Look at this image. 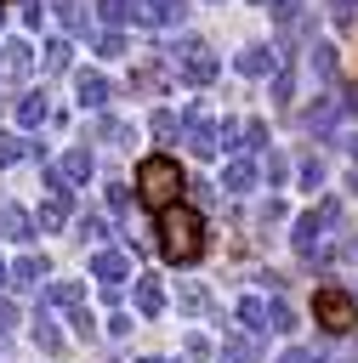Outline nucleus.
<instances>
[{
  "label": "nucleus",
  "mask_w": 358,
  "mask_h": 363,
  "mask_svg": "<svg viewBox=\"0 0 358 363\" xmlns=\"http://www.w3.org/2000/svg\"><path fill=\"white\" fill-rule=\"evenodd\" d=\"M153 233H159V255L176 261V267H188V261L205 255V216L188 210V204L159 210V227H153Z\"/></svg>",
  "instance_id": "1"
},
{
  "label": "nucleus",
  "mask_w": 358,
  "mask_h": 363,
  "mask_svg": "<svg viewBox=\"0 0 358 363\" xmlns=\"http://www.w3.org/2000/svg\"><path fill=\"white\" fill-rule=\"evenodd\" d=\"M182 187H188V176H182V164L170 153H153V159L136 164V199L142 204L170 210V204H182Z\"/></svg>",
  "instance_id": "2"
},
{
  "label": "nucleus",
  "mask_w": 358,
  "mask_h": 363,
  "mask_svg": "<svg viewBox=\"0 0 358 363\" xmlns=\"http://www.w3.org/2000/svg\"><path fill=\"white\" fill-rule=\"evenodd\" d=\"M165 57H170V68H176L188 85H210V79H216V68H222V62H216V51H210L205 40H193V34H188V40H176Z\"/></svg>",
  "instance_id": "3"
},
{
  "label": "nucleus",
  "mask_w": 358,
  "mask_h": 363,
  "mask_svg": "<svg viewBox=\"0 0 358 363\" xmlns=\"http://www.w3.org/2000/svg\"><path fill=\"white\" fill-rule=\"evenodd\" d=\"M313 318H318L330 335H347V329L358 323V301L341 295V289H318V295H313Z\"/></svg>",
  "instance_id": "4"
},
{
  "label": "nucleus",
  "mask_w": 358,
  "mask_h": 363,
  "mask_svg": "<svg viewBox=\"0 0 358 363\" xmlns=\"http://www.w3.org/2000/svg\"><path fill=\"white\" fill-rule=\"evenodd\" d=\"M182 142L199 153V159H210V153H222V125L205 113V108H188V125H182Z\"/></svg>",
  "instance_id": "5"
},
{
  "label": "nucleus",
  "mask_w": 358,
  "mask_h": 363,
  "mask_svg": "<svg viewBox=\"0 0 358 363\" xmlns=\"http://www.w3.org/2000/svg\"><path fill=\"white\" fill-rule=\"evenodd\" d=\"M91 278H102V289H119L131 278V250H97L91 255Z\"/></svg>",
  "instance_id": "6"
},
{
  "label": "nucleus",
  "mask_w": 358,
  "mask_h": 363,
  "mask_svg": "<svg viewBox=\"0 0 358 363\" xmlns=\"http://www.w3.org/2000/svg\"><path fill=\"white\" fill-rule=\"evenodd\" d=\"M136 23H148V28H176L182 17H188V6L182 0H136V11H131Z\"/></svg>",
  "instance_id": "7"
},
{
  "label": "nucleus",
  "mask_w": 358,
  "mask_h": 363,
  "mask_svg": "<svg viewBox=\"0 0 358 363\" xmlns=\"http://www.w3.org/2000/svg\"><path fill=\"white\" fill-rule=\"evenodd\" d=\"M74 96H80V108H108L114 85H108L97 68H85V74H74Z\"/></svg>",
  "instance_id": "8"
},
{
  "label": "nucleus",
  "mask_w": 358,
  "mask_h": 363,
  "mask_svg": "<svg viewBox=\"0 0 358 363\" xmlns=\"http://www.w3.org/2000/svg\"><path fill=\"white\" fill-rule=\"evenodd\" d=\"M341 113H347V108H341V96H318V102L307 108V130H313V136H330Z\"/></svg>",
  "instance_id": "9"
},
{
  "label": "nucleus",
  "mask_w": 358,
  "mask_h": 363,
  "mask_svg": "<svg viewBox=\"0 0 358 363\" xmlns=\"http://www.w3.org/2000/svg\"><path fill=\"white\" fill-rule=\"evenodd\" d=\"M28 68H34L28 45H23V40H6V45H0V79H23Z\"/></svg>",
  "instance_id": "10"
},
{
  "label": "nucleus",
  "mask_w": 358,
  "mask_h": 363,
  "mask_svg": "<svg viewBox=\"0 0 358 363\" xmlns=\"http://www.w3.org/2000/svg\"><path fill=\"white\" fill-rule=\"evenodd\" d=\"M273 68H278V57H273L267 45H244V51H239V74L256 79V74H273Z\"/></svg>",
  "instance_id": "11"
},
{
  "label": "nucleus",
  "mask_w": 358,
  "mask_h": 363,
  "mask_svg": "<svg viewBox=\"0 0 358 363\" xmlns=\"http://www.w3.org/2000/svg\"><path fill=\"white\" fill-rule=\"evenodd\" d=\"M45 119H51V108H45V96H40V91L17 96V125H23V130H34V125H45Z\"/></svg>",
  "instance_id": "12"
},
{
  "label": "nucleus",
  "mask_w": 358,
  "mask_h": 363,
  "mask_svg": "<svg viewBox=\"0 0 358 363\" xmlns=\"http://www.w3.org/2000/svg\"><path fill=\"white\" fill-rule=\"evenodd\" d=\"M57 176H63L68 187H74V182H91V153H85V147H68L63 164H57Z\"/></svg>",
  "instance_id": "13"
},
{
  "label": "nucleus",
  "mask_w": 358,
  "mask_h": 363,
  "mask_svg": "<svg viewBox=\"0 0 358 363\" xmlns=\"http://www.w3.org/2000/svg\"><path fill=\"white\" fill-rule=\"evenodd\" d=\"M222 187H227V193H250V187H256V164H250V159H227Z\"/></svg>",
  "instance_id": "14"
},
{
  "label": "nucleus",
  "mask_w": 358,
  "mask_h": 363,
  "mask_svg": "<svg viewBox=\"0 0 358 363\" xmlns=\"http://www.w3.org/2000/svg\"><path fill=\"white\" fill-rule=\"evenodd\" d=\"M63 221H68V199H57V193H51V199L34 210V227H40V233H57Z\"/></svg>",
  "instance_id": "15"
},
{
  "label": "nucleus",
  "mask_w": 358,
  "mask_h": 363,
  "mask_svg": "<svg viewBox=\"0 0 358 363\" xmlns=\"http://www.w3.org/2000/svg\"><path fill=\"white\" fill-rule=\"evenodd\" d=\"M40 278H45V261H40V255H17V261H11V284H17V289H34Z\"/></svg>",
  "instance_id": "16"
},
{
  "label": "nucleus",
  "mask_w": 358,
  "mask_h": 363,
  "mask_svg": "<svg viewBox=\"0 0 358 363\" xmlns=\"http://www.w3.org/2000/svg\"><path fill=\"white\" fill-rule=\"evenodd\" d=\"M273 28L290 40V34L301 28V0H273Z\"/></svg>",
  "instance_id": "17"
},
{
  "label": "nucleus",
  "mask_w": 358,
  "mask_h": 363,
  "mask_svg": "<svg viewBox=\"0 0 358 363\" xmlns=\"http://www.w3.org/2000/svg\"><path fill=\"white\" fill-rule=\"evenodd\" d=\"M131 91H165V68H159V62L131 68Z\"/></svg>",
  "instance_id": "18"
},
{
  "label": "nucleus",
  "mask_w": 358,
  "mask_h": 363,
  "mask_svg": "<svg viewBox=\"0 0 358 363\" xmlns=\"http://www.w3.org/2000/svg\"><path fill=\"white\" fill-rule=\"evenodd\" d=\"M159 306H165V289H159L153 278H142V284H136V312H142V318H153Z\"/></svg>",
  "instance_id": "19"
},
{
  "label": "nucleus",
  "mask_w": 358,
  "mask_h": 363,
  "mask_svg": "<svg viewBox=\"0 0 358 363\" xmlns=\"http://www.w3.org/2000/svg\"><path fill=\"white\" fill-rule=\"evenodd\" d=\"M239 318H244V329H267V301L261 295H244L239 301Z\"/></svg>",
  "instance_id": "20"
},
{
  "label": "nucleus",
  "mask_w": 358,
  "mask_h": 363,
  "mask_svg": "<svg viewBox=\"0 0 358 363\" xmlns=\"http://www.w3.org/2000/svg\"><path fill=\"white\" fill-rule=\"evenodd\" d=\"M290 91H295V68H290V57L273 68V102H290Z\"/></svg>",
  "instance_id": "21"
},
{
  "label": "nucleus",
  "mask_w": 358,
  "mask_h": 363,
  "mask_svg": "<svg viewBox=\"0 0 358 363\" xmlns=\"http://www.w3.org/2000/svg\"><path fill=\"white\" fill-rule=\"evenodd\" d=\"M97 136H102V142H131L136 130H131L125 119H114V113H102V119H97Z\"/></svg>",
  "instance_id": "22"
},
{
  "label": "nucleus",
  "mask_w": 358,
  "mask_h": 363,
  "mask_svg": "<svg viewBox=\"0 0 358 363\" xmlns=\"http://www.w3.org/2000/svg\"><path fill=\"white\" fill-rule=\"evenodd\" d=\"M97 11H102V23H131V11H136V0H97Z\"/></svg>",
  "instance_id": "23"
},
{
  "label": "nucleus",
  "mask_w": 358,
  "mask_h": 363,
  "mask_svg": "<svg viewBox=\"0 0 358 363\" xmlns=\"http://www.w3.org/2000/svg\"><path fill=\"white\" fill-rule=\"evenodd\" d=\"M68 57H74V45H68V40H51V45H45V74H63Z\"/></svg>",
  "instance_id": "24"
},
{
  "label": "nucleus",
  "mask_w": 358,
  "mask_h": 363,
  "mask_svg": "<svg viewBox=\"0 0 358 363\" xmlns=\"http://www.w3.org/2000/svg\"><path fill=\"white\" fill-rule=\"evenodd\" d=\"M313 68H318V79H335V45L313 40Z\"/></svg>",
  "instance_id": "25"
},
{
  "label": "nucleus",
  "mask_w": 358,
  "mask_h": 363,
  "mask_svg": "<svg viewBox=\"0 0 358 363\" xmlns=\"http://www.w3.org/2000/svg\"><path fill=\"white\" fill-rule=\"evenodd\" d=\"M80 295H85L80 284H51L45 289V306H80Z\"/></svg>",
  "instance_id": "26"
},
{
  "label": "nucleus",
  "mask_w": 358,
  "mask_h": 363,
  "mask_svg": "<svg viewBox=\"0 0 358 363\" xmlns=\"http://www.w3.org/2000/svg\"><path fill=\"white\" fill-rule=\"evenodd\" d=\"M267 329H278V335H290V329H295V312H290L284 301H267Z\"/></svg>",
  "instance_id": "27"
},
{
  "label": "nucleus",
  "mask_w": 358,
  "mask_h": 363,
  "mask_svg": "<svg viewBox=\"0 0 358 363\" xmlns=\"http://www.w3.org/2000/svg\"><path fill=\"white\" fill-rule=\"evenodd\" d=\"M176 301H182L188 312H205V306H210V295H205L199 284H176Z\"/></svg>",
  "instance_id": "28"
},
{
  "label": "nucleus",
  "mask_w": 358,
  "mask_h": 363,
  "mask_svg": "<svg viewBox=\"0 0 358 363\" xmlns=\"http://www.w3.org/2000/svg\"><path fill=\"white\" fill-rule=\"evenodd\" d=\"M51 6H57V17H63V28H74V34L85 28V11H80V0H51Z\"/></svg>",
  "instance_id": "29"
},
{
  "label": "nucleus",
  "mask_w": 358,
  "mask_h": 363,
  "mask_svg": "<svg viewBox=\"0 0 358 363\" xmlns=\"http://www.w3.org/2000/svg\"><path fill=\"white\" fill-rule=\"evenodd\" d=\"M330 17L335 28H358V0H330Z\"/></svg>",
  "instance_id": "30"
},
{
  "label": "nucleus",
  "mask_w": 358,
  "mask_h": 363,
  "mask_svg": "<svg viewBox=\"0 0 358 363\" xmlns=\"http://www.w3.org/2000/svg\"><path fill=\"white\" fill-rule=\"evenodd\" d=\"M34 346H40V352H63V335H57V329L40 318V323H34Z\"/></svg>",
  "instance_id": "31"
},
{
  "label": "nucleus",
  "mask_w": 358,
  "mask_h": 363,
  "mask_svg": "<svg viewBox=\"0 0 358 363\" xmlns=\"http://www.w3.org/2000/svg\"><path fill=\"white\" fill-rule=\"evenodd\" d=\"M176 130H182V119H176L170 108H159V113H153V136H165V142H170Z\"/></svg>",
  "instance_id": "32"
},
{
  "label": "nucleus",
  "mask_w": 358,
  "mask_h": 363,
  "mask_svg": "<svg viewBox=\"0 0 358 363\" xmlns=\"http://www.w3.org/2000/svg\"><path fill=\"white\" fill-rule=\"evenodd\" d=\"M80 238L102 244V238H108V221H102V216H80Z\"/></svg>",
  "instance_id": "33"
},
{
  "label": "nucleus",
  "mask_w": 358,
  "mask_h": 363,
  "mask_svg": "<svg viewBox=\"0 0 358 363\" xmlns=\"http://www.w3.org/2000/svg\"><path fill=\"white\" fill-rule=\"evenodd\" d=\"M23 153H28V142H17V136H6V130H0V164H17Z\"/></svg>",
  "instance_id": "34"
},
{
  "label": "nucleus",
  "mask_w": 358,
  "mask_h": 363,
  "mask_svg": "<svg viewBox=\"0 0 358 363\" xmlns=\"http://www.w3.org/2000/svg\"><path fill=\"white\" fill-rule=\"evenodd\" d=\"M97 57H125V40L108 28V34H97Z\"/></svg>",
  "instance_id": "35"
},
{
  "label": "nucleus",
  "mask_w": 358,
  "mask_h": 363,
  "mask_svg": "<svg viewBox=\"0 0 358 363\" xmlns=\"http://www.w3.org/2000/svg\"><path fill=\"white\" fill-rule=\"evenodd\" d=\"M261 170H267V182H284V176H290V159H284V153H267Z\"/></svg>",
  "instance_id": "36"
},
{
  "label": "nucleus",
  "mask_w": 358,
  "mask_h": 363,
  "mask_svg": "<svg viewBox=\"0 0 358 363\" xmlns=\"http://www.w3.org/2000/svg\"><path fill=\"white\" fill-rule=\"evenodd\" d=\"M324 182V159L313 153V159H301V187H318Z\"/></svg>",
  "instance_id": "37"
},
{
  "label": "nucleus",
  "mask_w": 358,
  "mask_h": 363,
  "mask_svg": "<svg viewBox=\"0 0 358 363\" xmlns=\"http://www.w3.org/2000/svg\"><path fill=\"white\" fill-rule=\"evenodd\" d=\"M216 363H256V357H250V346H244V340H227Z\"/></svg>",
  "instance_id": "38"
},
{
  "label": "nucleus",
  "mask_w": 358,
  "mask_h": 363,
  "mask_svg": "<svg viewBox=\"0 0 358 363\" xmlns=\"http://www.w3.org/2000/svg\"><path fill=\"white\" fill-rule=\"evenodd\" d=\"M74 335H80V340H91V335H97V318H91L85 306H74Z\"/></svg>",
  "instance_id": "39"
},
{
  "label": "nucleus",
  "mask_w": 358,
  "mask_h": 363,
  "mask_svg": "<svg viewBox=\"0 0 358 363\" xmlns=\"http://www.w3.org/2000/svg\"><path fill=\"white\" fill-rule=\"evenodd\" d=\"M261 142H267V125L250 119V125H244V147H261Z\"/></svg>",
  "instance_id": "40"
},
{
  "label": "nucleus",
  "mask_w": 358,
  "mask_h": 363,
  "mask_svg": "<svg viewBox=\"0 0 358 363\" xmlns=\"http://www.w3.org/2000/svg\"><path fill=\"white\" fill-rule=\"evenodd\" d=\"M273 221H284V204H278V199H267V204H261V227H273Z\"/></svg>",
  "instance_id": "41"
},
{
  "label": "nucleus",
  "mask_w": 358,
  "mask_h": 363,
  "mask_svg": "<svg viewBox=\"0 0 358 363\" xmlns=\"http://www.w3.org/2000/svg\"><path fill=\"white\" fill-rule=\"evenodd\" d=\"M108 335H131V312H114L108 318Z\"/></svg>",
  "instance_id": "42"
},
{
  "label": "nucleus",
  "mask_w": 358,
  "mask_h": 363,
  "mask_svg": "<svg viewBox=\"0 0 358 363\" xmlns=\"http://www.w3.org/2000/svg\"><path fill=\"white\" fill-rule=\"evenodd\" d=\"M188 357H210V340L205 335H188Z\"/></svg>",
  "instance_id": "43"
},
{
  "label": "nucleus",
  "mask_w": 358,
  "mask_h": 363,
  "mask_svg": "<svg viewBox=\"0 0 358 363\" xmlns=\"http://www.w3.org/2000/svg\"><path fill=\"white\" fill-rule=\"evenodd\" d=\"M6 329H17V306H11V301H0V335H6Z\"/></svg>",
  "instance_id": "44"
},
{
  "label": "nucleus",
  "mask_w": 358,
  "mask_h": 363,
  "mask_svg": "<svg viewBox=\"0 0 358 363\" xmlns=\"http://www.w3.org/2000/svg\"><path fill=\"white\" fill-rule=\"evenodd\" d=\"M278 363H313V357H307V352H301V346H290V352H284V357H278Z\"/></svg>",
  "instance_id": "45"
},
{
  "label": "nucleus",
  "mask_w": 358,
  "mask_h": 363,
  "mask_svg": "<svg viewBox=\"0 0 358 363\" xmlns=\"http://www.w3.org/2000/svg\"><path fill=\"white\" fill-rule=\"evenodd\" d=\"M0 284H11V267H6V261H0Z\"/></svg>",
  "instance_id": "46"
},
{
  "label": "nucleus",
  "mask_w": 358,
  "mask_h": 363,
  "mask_svg": "<svg viewBox=\"0 0 358 363\" xmlns=\"http://www.w3.org/2000/svg\"><path fill=\"white\" fill-rule=\"evenodd\" d=\"M347 187H352V193H358V170H352V176H347Z\"/></svg>",
  "instance_id": "47"
},
{
  "label": "nucleus",
  "mask_w": 358,
  "mask_h": 363,
  "mask_svg": "<svg viewBox=\"0 0 358 363\" xmlns=\"http://www.w3.org/2000/svg\"><path fill=\"white\" fill-rule=\"evenodd\" d=\"M347 147H352V159H358V136H352V142H347Z\"/></svg>",
  "instance_id": "48"
},
{
  "label": "nucleus",
  "mask_w": 358,
  "mask_h": 363,
  "mask_svg": "<svg viewBox=\"0 0 358 363\" xmlns=\"http://www.w3.org/2000/svg\"><path fill=\"white\" fill-rule=\"evenodd\" d=\"M0 233H6V204H0Z\"/></svg>",
  "instance_id": "49"
},
{
  "label": "nucleus",
  "mask_w": 358,
  "mask_h": 363,
  "mask_svg": "<svg viewBox=\"0 0 358 363\" xmlns=\"http://www.w3.org/2000/svg\"><path fill=\"white\" fill-rule=\"evenodd\" d=\"M142 363H170V357H142Z\"/></svg>",
  "instance_id": "50"
},
{
  "label": "nucleus",
  "mask_w": 358,
  "mask_h": 363,
  "mask_svg": "<svg viewBox=\"0 0 358 363\" xmlns=\"http://www.w3.org/2000/svg\"><path fill=\"white\" fill-rule=\"evenodd\" d=\"M250 6H261V0H250Z\"/></svg>",
  "instance_id": "51"
},
{
  "label": "nucleus",
  "mask_w": 358,
  "mask_h": 363,
  "mask_svg": "<svg viewBox=\"0 0 358 363\" xmlns=\"http://www.w3.org/2000/svg\"><path fill=\"white\" fill-rule=\"evenodd\" d=\"M313 363H318V357H313Z\"/></svg>",
  "instance_id": "52"
}]
</instances>
